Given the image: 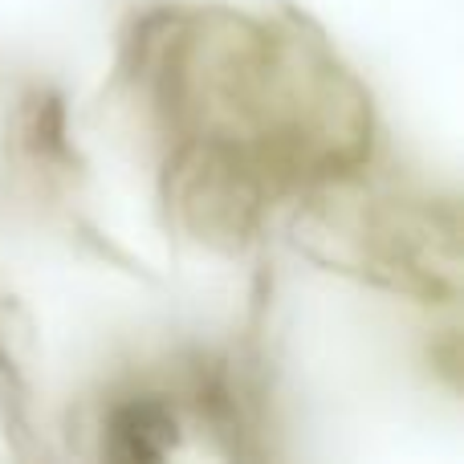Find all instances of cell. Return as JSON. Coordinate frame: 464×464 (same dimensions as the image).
Wrapping results in <instances>:
<instances>
[{"mask_svg": "<svg viewBox=\"0 0 464 464\" xmlns=\"http://www.w3.org/2000/svg\"><path fill=\"white\" fill-rule=\"evenodd\" d=\"M176 440V424L160 403H130L111 424V452L122 460H155Z\"/></svg>", "mask_w": 464, "mask_h": 464, "instance_id": "1", "label": "cell"}]
</instances>
